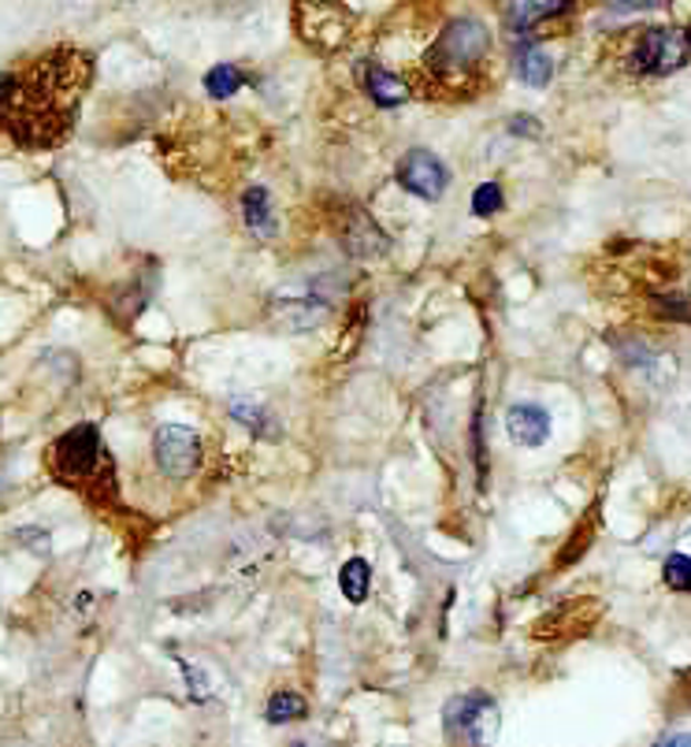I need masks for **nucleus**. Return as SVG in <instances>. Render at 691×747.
I'll return each instance as SVG.
<instances>
[{
	"label": "nucleus",
	"instance_id": "obj_20",
	"mask_svg": "<svg viewBox=\"0 0 691 747\" xmlns=\"http://www.w3.org/2000/svg\"><path fill=\"white\" fill-rule=\"evenodd\" d=\"M662 576L673 592H691V558L688 554H669L662 565Z\"/></svg>",
	"mask_w": 691,
	"mask_h": 747
},
{
	"label": "nucleus",
	"instance_id": "obj_22",
	"mask_svg": "<svg viewBox=\"0 0 691 747\" xmlns=\"http://www.w3.org/2000/svg\"><path fill=\"white\" fill-rule=\"evenodd\" d=\"M498 209H502V186H498V183L476 186V194H472V216H495Z\"/></svg>",
	"mask_w": 691,
	"mask_h": 747
},
{
	"label": "nucleus",
	"instance_id": "obj_18",
	"mask_svg": "<svg viewBox=\"0 0 691 747\" xmlns=\"http://www.w3.org/2000/svg\"><path fill=\"white\" fill-rule=\"evenodd\" d=\"M231 417L235 421H242L246 424L250 432H264V428H275V421L268 417V410L257 402V398H250V394H238V398H231Z\"/></svg>",
	"mask_w": 691,
	"mask_h": 747
},
{
	"label": "nucleus",
	"instance_id": "obj_13",
	"mask_svg": "<svg viewBox=\"0 0 691 747\" xmlns=\"http://www.w3.org/2000/svg\"><path fill=\"white\" fill-rule=\"evenodd\" d=\"M514 63H517L520 82H528V87H547L550 74H555V60H550L547 52L539 49L531 38H528V41H520V46H517Z\"/></svg>",
	"mask_w": 691,
	"mask_h": 747
},
{
	"label": "nucleus",
	"instance_id": "obj_23",
	"mask_svg": "<svg viewBox=\"0 0 691 747\" xmlns=\"http://www.w3.org/2000/svg\"><path fill=\"white\" fill-rule=\"evenodd\" d=\"M591 536H595V521H588V528H577V536H572L569 543H566V551L558 554V565H569V562H577L583 551H588V543H591Z\"/></svg>",
	"mask_w": 691,
	"mask_h": 747
},
{
	"label": "nucleus",
	"instance_id": "obj_2",
	"mask_svg": "<svg viewBox=\"0 0 691 747\" xmlns=\"http://www.w3.org/2000/svg\"><path fill=\"white\" fill-rule=\"evenodd\" d=\"M491 49V34L480 19L465 16L443 27V34L435 38V46L424 57V79L431 82V93L439 98H472L469 82L480 74L484 57Z\"/></svg>",
	"mask_w": 691,
	"mask_h": 747
},
{
	"label": "nucleus",
	"instance_id": "obj_14",
	"mask_svg": "<svg viewBox=\"0 0 691 747\" xmlns=\"http://www.w3.org/2000/svg\"><path fill=\"white\" fill-rule=\"evenodd\" d=\"M561 12H569V4L561 0H528V4H509L506 8V23L520 30V34H531V27L543 23V19H555Z\"/></svg>",
	"mask_w": 691,
	"mask_h": 747
},
{
	"label": "nucleus",
	"instance_id": "obj_9",
	"mask_svg": "<svg viewBox=\"0 0 691 747\" xmlns=\"http://www.w3.org/2000/svg\"><path fill=\"white\" fill-rule=\"evenodd\" d=\"M599 617H602L599 599H569L539 617L531 633H536V639H572V636L591 633V628L599 625Z\"/></svg>",
	"mask_w": 691,
	"mask_h": 747
},
{
	"label": "nucleus",
	"instance_id": "obj_25",
	"mask_svg": "<svg viewBox=\"0 0 691 747\" xmlns=\"http://www.w3.org/2000/svg\"><path fill=\"white\" fill-rule=\"evenodd\" d=\"M658 747H691V733H677V736H665Z\"/></svg>",
	"mask_w": 691,
	"mask_h": 747
},
{
	"label": "nucleus",
	"instance_id": "obj_24",
	"mask_svg": "<svg viewBox=\"0 0 691 747\" xmlns=\"http://www.w3.org/2000/svg\"><path fill=\"white\" fill-rule=\"evenodd\" d=\"M509 131L517 138H539L543 134V123H539L536 115H514V120H509Z\"/></svg>",
	"mask_w": 691,
	"mask_h": 747
},
{
	"label": "nucleus",
	"instance_id": "obj_11",
	"mask_svg": "<svg viewBox=\"0 0 691 747\" xmlns=\"http://www.w3.org/2000/svg\"><path fill=\"white\" fill-rule=\"evenodd\" d=\"M506 432L517 446H543L550 440V413L536 402H520L509 405L506 413Z\"/></svg>",
	"mask_w": 691,
	"mask_h": 747
},
{
	"label": "nucleus",
	"instance_id": "obj_10",
	"mask_svg": "<svg viewBox=\"0 0 691 747\" xmlns=\"http://www.w3.org/2000/svg\"><path fill=\"white\" fill-rule=\"evenodd\" d=\"M446 179H450V175H446L443 160L435 153H428V149H409V153L402 157V164H398V183L406 186L409 194H417L424 201L443 198Z\"/></svg>",
	"mask_w": 691,
	"mask_h": 747
},
{
	"label": "nucleus",
	"instance_id": "obj_8",
	"mask_svg": "<svg viewBox=\"0 0 691 747\" xmlns=\"http://www.w3.org/2000/svg\"><path fill=\"white\" fill-rule=\"evenodd\" d=\"M332 223H335V234H338V242L346 245L349 258H379V253L390 250V239L379 231V223L360 205H354V201H343Z\"/></svg>",
	"mask_w": 691,
	"mask_h": 747
},
{
	"label": "nucleus",
	"instance_id": "obj_3",
	"mask_svg": "<svg viewBox=\"0 0 691 747\" xmlns=\"http://www.w3.org/2000/svg\"><path fill=\"white\" fill-rule=\"evenodd\" d=\"M49 473L63 487L82 491L90 503H112L115 498V468L112 454L104 451L98 424H74L45 451Z\"/></svg>",
	"mask_w": 691,
	"mask_h": 747
},
{
	"label": "nucleus",
	"instance_id": "obj_12",
	"mask_svg": "<svg viewBox=\"0 0 691 747\" xmlns=\"http://www.w3.org/2000/svg\"><path fill=\"white\" fill-rule=\"evenodd\" d=\"M360 87H365V93L379 109H398V104H406L413 98L409 82L398 79L395 71L379 68V63H365V68H360Z\"/></svg>",
	"mask_w": 691,
	"mask_h": 747
},
{
	"label": "nucleus",
	"instance_id": "obj_4",
	"mask_svg": "<svg viewBox=\"0 0 691 747\" xmlns=\"http://www.w3.org/2000/svg\"><path fill=\"white\" fill-rule=\"evenodd\" d=\"M446 733H450L454 744L461 747H491L498 736V703L487 696V692H465V696H454L443 710Z\"/></svg>",
	"mask_w": 691,
	"mask_h": 747
},
{
	"label": "nucleus",
	"instance_id": "obj_19",
	"mask_svg": "<svg viewBox=\"0 0 691 747\" xmlns=\"http://www.w3.org/2000/svg\"><path fill=\"white\" fill-rule=\"evenodd\" d=\"M305 699L302 696H294V692H275V696L268 699V721L272 725H286V721H297V718H305Z\"/></svg>",
	"mask_w": 691,
	"mask_h": 747
},
{
	"label": "nucleus",
	"instance_id": "obj_21",
	"mask_svg": "<svg viewBox=\"0 0 691 747\" xmlns=\"http://www.w3.org/2000/svg\"><path fill=\"white\" fill-rule=\"evenodd\" d=\"M651 309L665 320H680V324H691V297H677V294H654Z\"/></svg>",
	"mask_w": 691,
	"mask_h": 747
},
{
	"label": "nucleus",
	"instance_id": "obj_17",
	"mask_svg": "<svg viewBox=\"0 0 691 747\" xmlns=\"http://www.w3.org/2000/svg\"><path fill=\"white\" fill-rule=\"evenodd\" d=\"M205 90L212 101H231L242 90V71L235 63H216V68L205 74Z\"/></svg>",
	"mask_w": 691,
	"mask_h": 747
},
{
	"label": "nucleus",
	"instance_id": "obj_15",
	"mask_svg": "<svg viewBox=\"0 0 691 747\" xmlns=\"http://www.w3.org/2000/svg\"><path fill=\"white\" fill-rule=\"evenodd\" d=\"M242 216H246V228L257 234V239H272L275 234V216H272V198L264 186H250L246 198H242Z\"/></svg>",
	"mask_w": 691,
	"mask_h": 747
},
{
	"label": "nucleus",
	"instance_id": "obj_7",
	"mask_svg": "<svg viewBox=\"0 0 691 747\" xmlns=\"http://www.w3.org/2000/svg\"><path fill=\"white\" fill-rule=\"evenodd\" d=\"M153 454L164 476L190 480L201 468V440L186 424H161L153 435Z\"/></svg>",
	"mask_w": 691,
	"mask_h": 747
},
{
	"label": "nucleus",
	"instance_id": "obj_16",
	"mask_svg": "<svg viewBox=\"0 0 691 747\" xmlns=\"http://www.w3.org/2000/svg\"><path fill=\"white\" fill-rule=\"evenodd\" d=\"M338 588H343L346 603L360 606L368 599V588H372V569L365 558H349L343 569H338Z\"/></svg>",
	"mask_w": 691,
	"mask_h": 747
},
{
	"label": "nucleus",
	"instance_id": "obj_26",
	"mask_svg": "<svg viewBox=\"0 0 691 747\" xmlns=\"http://www.w3.org/2000/svg\"><path fill=\"white\" fill-rule=\"evenodd\" d=\"M647 8H658V4H610V12H647Z\"/></svg>",
	"mask_w": 691,
	"mask_h": 747
},
{
	"label": "nucleus",
	"instance_id": "obj_1",
	"mask_svg": "<svg viewBox=\"0 0 691 747\" xmlns=\"http://www.w3.org/2000/svg\"><path fill=\"white\" fill-rule=\"evenodd\" d=\"M90 82L93 57L74 46L49 49L23 68L0 71V131L23 149L68 142Z\"/></svg>",
	"mask_w": 691,
	"mask_h": 747
},
{
	"label": "nucleus",
	"instance_id": "obj_6",
	"mask_svg": "<svg viewBox=\"0 0 691 747\" xmlns=\"http://www.w3.org/2000/svg\"><path fill=\"white\" fill-rule=\"evenodd\" d=\"M268 313L291 331H313L335 313V294L324 291V283H316V280L283 286V291H275V297L268 302Z\"/></svg>",
	"mask_w": 691,
	"mask_h": 747
},
{
	"label": "nucleus",
	"instance_id": "obj_5",
	"mask_svg": "<svg viewBox=\"0 0 691 747\" xmlns=\"http://www.w3.org/2000/svg\"><path fill=\"white\" fill-rule=\"evenodd\" d=\"M691 57V30L684 27H654L643 30L632 46L629 68L640 74H673Z\"/></svg>",
	"mask_w": 691,
	"mask_h": 747
},
{
	"label": "nucleus",
	"instance_id": "obj_27",
	"mask_svg": "<svg viewBox=\"0 0 691 747\" xmlns=\"http://www.w3.org/2000/svg\"><path fill=\"white\" fill-rule=\"evenodd\" d=\"M294 747H305V744H294Z\"/></svg>",
	"mask_w": 691,
	"mask_h": 747
}]
</instances>
